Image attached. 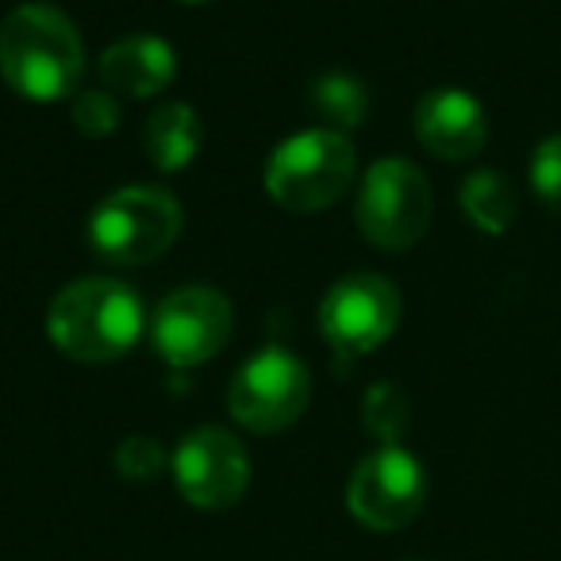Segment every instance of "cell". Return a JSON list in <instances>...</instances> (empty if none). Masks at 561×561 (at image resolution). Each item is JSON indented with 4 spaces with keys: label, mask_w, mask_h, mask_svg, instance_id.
<instances>
[{
    "label": "cell",
    "mask_w": 561,
    "mask_h": 561,
    "mask_svg": "<svg viewBox=\"0 0 561 561\" xmlns=\"http://www.w3.org/2000/svg\"><path fill=\"white\" fill-rule=\"evenodd\" d=\"M181 201L162 185H124L89 211L85 239L108 265H147L178 242Z\"/></svg>",
    "instance_id": "obj_3"
},
{
    "label": "cell",
    "mask_w": 561,
    "mask_h": 561,
    "mask_svg": "<svg viewBox=\"0 0 561 561\" xmlns=\"http://www.w3.org/2000/svg\"><path fill=\"white\" fill-rule=\"evenodd\" d=\"M70 101H73L70 104L73 127H78L81 135H89V139H104V135L116 131L119 119H124L119 96L108 93V89H78Z\"/></svg>",
    "instance_id": "obj_17"
},
{
    "label": "cell",
    "mask_w": 561,
    "mask_h": 561,
    "mask_svg": "<svg viewBox=\"0 0 561 561\" xmlns=\"http://www.w3.org/2000/svg\"><path fill=\"white\" fill-rule=\"evenodd\" d=\"M461 211L469 224L481 227L484 234H504L512 227L515 211H519V196H515L512 181L496 170H477L461 185Z\"/></svg>",
    "instance_id": "obj_14"
},
{
    "label": "cell",
    "mask_w": 561,
    "mask_h": 561,
    "mask_svg": "<svg viewBox=\"0 0 561 561\" xmlns=\"http://www.w3.org/2000/svg\"><path fill=\"white\" fill-rule=\"evenodd\" d=\"M358 231L377 250H408L431 227V185L420 165L404 158H381L366 170L358 188Z\"/></svg>",
    "instance_id": "obj_6"
},
{
    "label": "cell",
    "mask_w": 561,
    "mask_h": 561,
    "mask_svg": "<svg viewBox=\"0 0 561 561\" xmlns=\"http://www.w3.org/2000/svg\"><path fill=\"white\" fill-rule=\"evenodd\" d=\"M234 331V308L219 289L188 285L178 289L154 308L150 320V343L158 358L173 369H193L216 358Z\"/></svg>",
    "instance_id": "obj_8"
},
{
    "label": "cell",
    "mask_w": 561,
    "mask_h": 561,
    "mask_svg": "<svg viewBox=\"0 0 561 561\" xmlns=\"http://www.w3.org/2000/svg\"><path fill=\"white\" fill-rule=\"evenodd\" d=\"M351 515L369 530H400L427 504V473L404 446H381L354 466L346 484Z\"/></svg>",
    "instance_id": "obj_9"
},
{
    "label": "cell",
    "mask_w": 561,
    "mask_h": 561,
    "mask_svg": "<svg viewBox=\"0 0 561 561\" xmlns=\"http://www.w3.org/2000/svg\"><path fill=\"white\" fill-rule=\"evenodd\" d=\"M96 70H101L108 93L147 101L178 78V58H173L170 43L158 39V35H127V39L112 43L104 50Z\"/></svg>",
    "instance_id": "obj_12"
},
{
    "label": "cell",
    "mask_w": 561,
    "mask_h": 561,
    "mask_svg": "<svg viewBox=\"0 0 561 561\" xmlns=\"http://www.w3.org/2000/svg\"><path fill=\"white\" fill-rule=\"evenodd\" d=\"M530 188L550 211L561 216V135H550L530 154Z\"/></svg>",
    "instance_id": "obj_19"
},
{
    "label": "cell",
    "mask_w": 561,
    "mask_h": 561,
    "mask_svg": "<svg viewBox=\"0 0 561 561\" xmlns=\"http://www.w3.org/2000/svg\"><path fill=\"white\" fill-rule=\"evenodd\" d=\"M308 101H312L316 116L323 119V127L343 135L354 131L369 112L366 85L358 78H351V73H323L312 85V93H308Z\"/></svg>",
    "instance_id": "obj_15"
},
{
    "label": "cell",
    "mask_w": 561,
    "mask_h": 561,
    "mask_svg": "<svg viewBox=\"0 0 561 561\" xmlns=\"http://www.w3.org/2000/svg\"><path fill=\"white\" fill-rule=\"evenodd\" d=\"M408 561H420V558H408Z\"/></svg>",
    "instance_id": "obj_21"
},
{
    "label": "cell",
    "mask_w": 561,
    "mask_h": 561,
    "mask_svg": "<svg viewBox=\"0 0 561 561\" xmlns=\"http://www.w3.org/2000/svg\"><path fill=\"white\" fill-rule=\"evenodd\" d=\"M201 142H204L201 116L181 101L154 108L147 124H142V150H147V158L162 173L185 170L196 158V150H201Z\"/></svg>",
    "instance_id": "obj_13"
},
{
    "label": "cell",
    "mask_w": 561,
    "mask_h": 561,
    "mask_svg": "<svg viewBox=\"0 0 561 561\" xmlns=\"http://www.w3.org/2000/svg\"><path fill=\"white\" fill-rule=\"evenodd\" d=\"M147 331V308L139 293L116 277L73 280L50 300L47 335L66 358L104 366L124 358Z\"/></svg>",
    "instance_id": "obj_2"
},
{
    "label": "cell",
    "mask_w": 561,
    "mask_h": 561,
    "mask_svg": "<svg viewBox=\"0 0 561 561\" xmlns=\"http://www.w3.org/2000/svg\"><path fill=\"white\" fill-rule=\"evenodd\" d=\"M85 47L66 12L20 4L0 27V78L24 101L50 104L81 89Z\"/></svg>",
    "instance_id": "obj_1"
},
{
    "label": "cell",
    "mask_w": 561,
    "mask_h": 561,
    "mask_svg": "<svg viewBox=\"0 0 561 561\" xmlns=\"http://www.w3.org/2000/svg\"><path fill=\"white\" fill-rule=\"evenodd\" d=\"M165 466H170V454L158 446V438L131 435L116 450V469L127 481H154V477L165 473Z\"/></svg>",
    "instance_id": "obj_18"
},
{
    "label": "cell",
    "mask_w": 561,
    "mask_h": 561,
    "mask_svg": "<svg viewBox=\"0 0 561 561\" xmlns=\"http://www.w3.org/2000/svg\"><path fill=\"white\" fill-rule=\"evenodd\" d=\"M415 139L443 162H466L489 142V116L466 89L438 85L415 104Z\"/></svg>",
    "instance_id": "obj_11"
},
{
    "label": "cell",
    "mask_w": 561,
    "mask_h": 561,
    "mask_svg": "<svg viewBox=\"0 0 561 561\" xmlns=\"http://www.w3.org/2000/svg\"><path fill=\"white\" fill-rule=\"evenodd\" d=\"M178 492L201 512H227L250 489V454L227 427H196L170 454Z\"/></svg>",
    "instance_id": "obj_10"
},
{
    "label": "cell",
    "mask_w": 561,
    "mask_h": 561,
    "mask_svg": "<svg viewBox=\"0 0 561 561\" xmlns=\"http://www.w3.org/2000/svg\"><path fill=\"white\" fill-rule=\"evenodd\" d=\"M362 423L381 446H400L408 423H412V404H408V392L392 381L369 385L366 400H362Z\"/></svg>",
    "instance_id": "obj_16"
},
{
    "label": "cell",
    "mask_w": 561,
    "mask_h": 561,
    "mask_svg": "<svg viewBox=\"0 0 561 561\" xmlns=\"http://www.w3.org/2000/svg\"><path fill=\"white\" fill-rule=\"evenodd\" d=\"M358 154L343 131L312 127L285 139L265 162V193L285 211H323L351 188Z\"/></svg>",
    "instance_id": "obj_4"
},
{
    "label": "cell",
    "mask_w": 561,
    "mask_h": 561,
    "mask_svg": "<svg viewBox=\"0 0 561 561\" xmlns=\"http://www.w3.org/2000/svg\"><path fill=\"white\" fill-rule=\"evenodd\" d=\"M400 323V289L381 273H346L320 305V331L343 362L374 354Z\"/></svg>",
    "instance_id": "obj_7"
},
{
    "label": "cell",
    "mask_w": 561,
    "mask_h": 561,
    "mask_svg": "<svg viewBox=\"0 0 561 561\" xmlns=\"http://www.w3.org/2000/svg\"><path fill=\"white\" fill-rule=\"evenodd\" d=\"M185 4H204V0H185Z\"/></svg>",
    "instance_id": "obj_20"
},
{
    "label": "cell",
    "mask_w": 561,
    "mask_h": 561,
    "mask_svg": "<svg viewBox=\"0 0 561 561\" xmlns=\"http://www.w3.org/2000/svg\"><path fill=\"white\" fill-rule=\"evenodd\" d=\"M312 397V374L285 346H265L234 369L227 385V412L254 435H273L297 423Z\"/></svg>",
    "instance_id": "obj_5"
}]
</instances>
